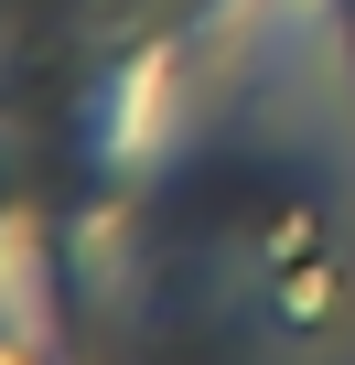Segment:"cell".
<instances>
[{
    "label": "cell",
    "mask_w": 355,
    "mask_h": 365,
    "mask_svg": "<svg viewBox=\"0 0 355 365\" xmlns=\"http://www.w3.org/2000/svg\"><path fill=\"white\" fill-rule=\"evenodd\" d=\"M0 365H11V354H0Z\"/></svg>",
    "instance_id": "6da1fadb"
}]
</instances>
